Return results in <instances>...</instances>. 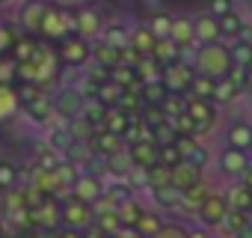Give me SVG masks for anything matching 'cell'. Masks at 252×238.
<instances>
[{
  "mask_svg": "<svg viewBox=\"0 0 252 238\" xmlns=\"http://www.w3.org/2000/svg\"><path fill=\"white\" fill-rule=\"evenodd\" d=\"M193 69H196L199 75H208V78H214V80L225 78V75L234 69L231 48H228L222 39L199 45V48H196V57H193Z\"/></svg>",
  "mask_w": 252,
  "mask_h": 238,
  "instance_id": "obj_1",
  "label": "cell"
},
{
  "mask_svg": "<svg viewBox=\"0 0 252 238\" xmlns=\"http://www.w3.org/2000/svg\"><path fill=\"white\" fill-rule=\"evenodd\" d=\"M60 54L54 51V48H48V45H39L36 48V54L30 57V60H24V63H18V78L24 80V83H48V80H54L57 78V69H60Z\"/></svg>",
  "mask_w": 252,
  "mask_h": 238,
  "instance_id": "obj_2",
  "label": "cell"
},
{
  "mask_svg": "<svg viewBox=\"0 0 252 238\" xmlns=\"http://www.w3.org/2000/svg\"><path fill=\"white\" fill-rule=\"evenodd\" d=\"M95 223V205L74 197V194H65L60 197V226H71V229H86Z\"/></svg>",
  "mask_w": 252,
  "mask_h": 238,
  "instance_id": "obj_3",
  "label": "cell"
},
{
  "mask_svg": "<svg viewBox=\"0 0 252 238\" xmlns=\"http://www.w3.org/2000/svg\"><path fill=\"white\" fill-rule=\"evenodd\" d=\"M71 30H74V15H71L65 6L48 3V6H45V15H42V24H39V36L60 42V39H65Z\"/></svg>",
  "mask_w": 252,
  "mask_h": 238,
  "instance_id": "obj_4",
  "label": "cell"
},
{
  "mask_svg": "<svg viewBox=\"0 0 252 238\" xmlns=\"http://www.w3.org/2000/svg\"><path fill=\"white\" fill-rule=\"evenodd\" d=\"M217 167L228 179H243L246 170L252 167V155H249V149H237V146H228L225 143V149L217 155Z\"/></svg>",
  "mask_w": 252,
  "mask_h": 238,
  "instance_id": "obj_5",
  "label": "cell"
},
{
  "mask_svg": "<svg viewBox=\"0 0 252 238\" xmlns=\"http://www.w3.org/2000/svg\"><path fill=\"white\" fill-rule=\"evenodd\" d=\"M225 214H228V199H225V194H217V191H211V194L202 199V205L196 208V217H199V223H202L205 229L222 226Z\"/></svg>",
  "mask_w": 252,
  "mask_h": 238,
  "instance_id": "obj_6",
  "label": "cell"
},
{
  "mask_svg": "<svg viewBox=\"0 0 252 238\" xmlns=\"http://www.w3.org/2000/svg\"><path fill=\"white\" fill-rule=\"evenodd\" d=\"M57 54H60V60H63L65 66L80 69V66L89 63V57H92V45H89L83 36H65V39H60Z\"/></svg>",
  "mask_w": 252,
  "mask_h": 238,
  "instance_id": "obj_7",
  "label": "cell"
},
{
  "mask_svg": "<svg viewBox=\"0 0 252 238\" xmlns=\"http://www.w3.org/2000/svg\"><path fill=\"white\" fill-rule=\"evenodd\" d=\"M190 116H193V122H196V134H205L214 128L217 122V104L211 98H199V95H190L187 92V107H184Z\"/></svg>",
  "mask_w": 252,
  "mask_h": 238,
  "instance_id": "obj_8",
  "label": "cell"
},
{
  "mask_svg": "<svg viewBox=\"0 0 252 238\" xmlns=\"http://www.w3.org/2000/svg\"><path fill=\"white\" fill-rule=\"evenodd\" d=\"M27 217H30L36 226L54 229V226L60 223V197H51V194H45L39 202L27 205Z\"/></svg>",
  "mask_w": 252,
  "mask_h": 238,
  "instance_id": "obj_9",
  "label": "cell"
},
{
  "mask_svg": "<svg viewBox=\"0 0 252 238\" xmlns=\"http://www.w3.org/2000/svg\"><path fill=\"white\" fill-rule=\"evenodd\" d=\"M160 78H163V83H166L169 92H190V83L196 78V69L187 66L184 60H175L169 66H163V75Z\"/></svg>",
  "mask_w": 252,
  "mask_h": 238,
  "instance_id": "obj_10",
  "label": "cell"
},
{
  "mask_svg": "<svg viewBox=\"0 0 252 238\" xmlns=\"http://www.w3.org/2000/svg\"><path fill=\"white\" fill-rule=\"evenodd\" d=\"M83 104H86V95H83L80 89H74V86H65V89H60V92L54 95V113L63 116V119L80 116Z\"/></svg>",
  "mask_w": 252,
  "mask_h": 238,
  "instance_id": "obj_11",
  "label": "cell"
},
{
  "mask_svg": "<svg viewBox=\"0 0 252 238\" xmlns=\"http://www.w3.org/2000/svg\"><path fill=\"white\" fill-rule=\"evenodd\" d=\"M125 149H128V155H131L134 167H143V170H149V167H155V164L160 161V146H158L152 137L134 140V143L125 146Z\"/></svg>",
  "mask_w": 252,
  "mask_h": 238,
  "instance_id": "obj_12",
  "label": "cell"
},
{
  "mask_svg": "<svg viewBox=\"0 0 252 238\" xmlns=\"http://www.w3.org/2000/svg\"><path fill=\"white\" fill-rule=\"evenodd\" d=\"M89 146H92V152L110 158V155H116L119 149H125V140H122L119 134H113V131H107V128L98 125V128L92 131V137H89Z\"/></svg>",
  "mask_w": 252,
  "mask_h": 238,
  "instance_id": "obj_13",
  "label": "cell"
},
{
  "mask_svg": "<svg viewBox=\"0 0 252 238\" xmlns=\"http://www.w3.org/2000/svg\"><path fill=\"white\" fill-rule=\"evenodd\" d=\"M45 6H48L45 0H24V3H21V12H18V24H21L27 33H39Z\"/></svg>",
  "mask_w": 252,
  "mask_h": 238,
  "instance_id": "obj_14",
  "label": "cell"
},
{
  "mask_svg": "<svg viewBox=\"0 0 252 238\" xmlns=\"http://www.w3.org/2000/svg\"><path fill=\"white\" fill-rule=\"evenodd\" d=\"M225 143L237 149H252V119H231L225 128Z\"/></svg>",
  "mask_w": 252,
  "mask_h": 238,
  "instance_id": "obj_15",
  "label": "cell"
},
{
  "mask_svg": "<svg viewBox=\"0 0 252 238\" xmlns=\"http://www.w3.org/2000/svg\"><path fill=\"white\" fill-rule=\"evenodd\" d=\"M228 208H240V211H252V185L246 179H234L231 188L225 191Z\"/></svg>",
  "mask_w": 252,
  "mask_h": 238,
  "instance_id": "obj_16",
  "label": "cell"
},
{
  "mask_svg": "<svg viewBox=\"0 0 252 238\" xmlns=\"http://www.w3.org/2000/svg\"><path fill=\"white\" fill-rule=\"evenodd\" d=\"M205 176H202V167L199 164H193V161H178L175 167H172V185L175 188H190V185H196V182H202Z\"/></svg>",
  "mask_w": 252,
  "mask_h": 238,
  "instance_id": "obj_17",
  "label": "cell"
},
{
  "mask_svg": "<svg viewBox=\"0 0 252 238\" xmlns=\"http://www.w3.org/2000/svg\"><path fill=\"white\" fill-rule=\"evenodd\" d=\"M71 194L95 205V202H98V197L104 194V185H101V179H95L92 173H80V176H77V182H74V188H71Z\"/></svg>",
  "mask_w": 252,
  "mask_h": 238,
  "instance_id": "obj_18",
  "label": "cell"
},
{
  "mask_svg": "<svg viewBox=\"0 0 252 238\" xmlns=\"http://www.w3.org/2000/svg\"><path fill=\"white\" fill-rule=\"evenodd\" d=\"M116 217H119V226L122 229H134L143 217V205L134 199V197H122L119 205H116Z\"/></svg>",
  "mask_w": 252,
  "mask_h": 238,
  "instance_id": "obj_19",
  "label": "cell"
},
{
  "mask_svg": "<svg viewBox=\"0 0 252 238\" xmlns=\"http://www.w3.org/2000/svg\"><path fill=\"white\" fill-rule=\"evenodd\" d=\"M74 30H77V36H83V39H92V36H101V15L95 12V9H80L77 15H74Z\"/></svg>",
  "mask_w": 252,
  "mask_h": 238,
  "instance_id": "obj_20",
  "label": "cell"
},
{
  "mask_svg": "<svg viewBox=\"0 0 252 238\" xmlns=\"http://www.w3.org/2000/svg\"><path fill=\"white\" fill-rule=\"evenodd\" d=\"M193 24H196V42H199V45H205V42H217V39H222V33H220V18H217V15H211V12H205V15H199V18H193Z\"/></svg>",
  "mask_w": 252,
  "mask_h": 238,
  "instance_id": "obj_21",
  "label": "cell"
},
{
  "mask_svg": "<svg viewBox=\"0 0 252 238\" xmlns=\"http://www.w3.org/2000/svg\"><path fill=\"white\" fill-rule=\"evenodd\" d=\"M169 39H172L175 45H181V48H190V45L196 42V24H193V18H187V15H178V18H172Z\"/></svg>",
  "mask_w": 252,
  "mask_h": 238,
  "instance_id": "obj_22",
  "label": "cell"
},
{
  "mask_svg": "<svg viewBox=\"0 0 252 238\" xmlns=\"http://www.w3.org/2000/svg\"><path fill=\"white\" fill-rule=\"evenodd\" d=\"M51 173H54V188H57V197H65V194H71V188H74V182H77V170H74V164L68 161V164H54L51 167Z\"/></svg>",
  "mask_w": 252,
  "mask_h": 238,
  "instance_id": "obj_23",
  "label": "cell"
},
{
  "mask_svg": "<svg viewBox=\"0 0 252 238\" xmlns=\"http://www.w3.org/2000/svg\"><path fill=\"white\" fill-rule=\"evenodd\" d=\"M24 110H27V116L33 119V122H45V119L54 113V95H45V89L42 92H36L27 104H21Z\"/></svg>",
  "mask_w": 252,
  "mask_h": 238,
  "instance_id": "obj_24",
  "label": "cell"
},
{
  "mask_svg": "<svg viewBox=\"0 0 252 238\" xmlns=\"http://www.w3.org/2000/svg\"><path fill=\"white\" fill-rule=\"evenodd\" d=\"M110 80H116L122 89H140V75H137V66H128V63H116L110 69Z\"/></svg>",
  "mask_w": 252,
  "mask_h": 238,
  "instance_id": "obj_25",
  "label": "cell"
},
{
  "mask_svg": "<svg viewBox=\"0 0 252 238\" xmlns=\"http://www.w3.org/2000/svg\"><path fill=\"white\" fill-rule=\"evenodd\" d=\"M18 107H21V95L9 83H0V122H9L18 113Z\"/></svg>",
  "mask_w": 252,
  "mask_h": 238,
  "instance_id": "obj_26",
  "label": "cell"
},
{
  "mask_svg": "<svg viewBox=\"0 0 252 238\" xmlns=\"http://www.w3.org/2000/svg\"><path fill=\"white\" fill-rule=\"evenodd\" d=\"M181 45H175L169 36H160L158 42H155V51H152V57L160 63V66H169V63H175V60H181Z\"/></svg>",
  "mask_w": 252,
  "mask_h": 238,
  "instance_id": "obj_27",
  "label": "cell"
},
{
  "mask_svg": "<svg viewBox=\"0 0 252 238\" xmlns=\"http://www.w3.org/2000/svg\"><path fill=\"white\" fill-rule=\"evenodd\" d=\"M128 122H131V116L125 113L122 107H107L104 110V119H101V128H107V131H113V134H125V128H128Z\"/></svg>",
  "mask_w": 252,
  "mask_h": 238,
  "instance_id": "obj_28",
  "label": "cell"
},
{
  "mask_svg": "<svg viewBox=\"0 0 252 238\" xmlns=\"http://www.w3.org/2000/svg\"><path fill=\"white\" fill-rule=\"evenodd\" d=\"M243 30H246V21H243V15H237L234 9L220 18V33H222V39H231V42H234V39H243Z\"/></svg>",
  "mask_w": 252,
  "mask_h": 238,
  "instance_id": "obj_29",
  "label": "cell"
},
{
  "mask_svg": "<svg viewBox=\"0 0 252 238\" xmlns=\"http://www.w3.org/2000/svg\"><path fill=\"white\" fill-rule=\"evenodd\" d=\"M152 191V199L158 208H178L181 205V188L175 185H163V188H149Z\"/></svg>",
  "mask_w": 252,
  "mask_h": 238,
  "instance_id": "obj_30",
  "label": "cell"
},
{
  "mask_svg": "<svg viewBox=\"0 0 252 238\" xmlns=\"http://www.w3.org/2000/svg\"><path fill=\"white\" fill-rule=\"evenodd\" d=\"M166 83H163V78H155V80H143L140 83V95H143V104H163V98H166Z\"/></svg>",
  "mask_w": 252,
  "mask_h": 238,
  "instance_id": "obj_31",
  "label": "cell"
},
{
  "mask_svg": "<svg viewBox=\"0 0 252 238\" xmlns=\"http://www.w3.org/2000/svg\"><path fill=\"white\" fill-rule=\"evenodd\" d=\"M240 92H243V89H240V86H237V83H234L228 75H225V78H220V80H217L211 101H214V104H231V101H234Z\"/></svg>",
  "mask_w": 252,
  "mask_h": 238,
  "instance_id": "obj_32",
  "label": "cell"
},
{
  "mask_svg": "<svg viewBox=\"0 0 252 238\" xmlns=\"http://www.w3.org/2000/svg\"><path fill=\"white\" fill-rule=\"evenodd\" d=\"M155 42H158V36L152 33L149 24H137V27L131 30V45H134L140 54H152V51H155Z\"/></svg>",
  "mask_w": 252,
  "mask_h": 238,
  "instance_id": "obj_33",
  "label": "cell"
},
{
  "mask_svg": "<svg viewBox=\"0 0 252 238\" xmlns=\"http://www.w3.org/2000/svg\"><path fill=\"white\" fill-rule=\"evenodd\" d=\"M208 194H211V185H208V182L202 179V182H196V185H190V188H184V191H181V205H184V208H193V211H196V208L202 205V199H205Z\"/></svg>",
  "mask_w": 252,
  "mask_h": 238,
  "instance_id": "obj_34",
  "label": "cell"
},
{
  "mask_svg": "<svg viewBox=\"0 0 252 238\" xmlns=\"http://www.w3.org/2000/svg\"><path fill=\"white\" fill-rule=\"evenodd\" d=\"M101 39L113 48H125V45H131V30L122 27V24H110V27L101 30Z\"/></svg>",
  "mask_w": 252,
  "mask_h": 238,
  "instance_id": "obj_35",
  "label": "cell"
},
{
  "mask_svg": "<svg viewBox=\"0 0 252 238\" xmlns=\"http://www.w3.org/2000/svg\"><path fill=\"white\" fill-rule=\"evenodd\" d=\"M92 60H95L98 66L113 69V66L119 63V48H113V45H107V42L101 39V42H95V45H92Z\"/></svg>",
  "mask_w": 252,
  "mask_h": 238,
  "instance_id": "obj_36",
  "label": "cell"
},
{
  "mask_svg": "<svg viewBox=\"0 0 252 238\" xmlns=\"http://www.w3.org/2000/svg\"><path fill=\"white\" fill-rule=\"evenodd\" d=\"M249 226V211H240V208H228V214H225V220H222V229L228 232V235H240L243 229Z\"/></svg>",
  "mask_w": 252,
  "mask_h": 238,
  "instance_id": "obj_37",
  "label": "cell"
},
{
  "mask_svg": "<svg viewBox=\"0 0 252 238\" xmlns=\"http://www.w3.org/2000/svg\"><path fill=\"white\" fill-rule=\"evenodd\" d=\"M122 92H125V89H122V86H119L116 80H110V78H107V80H104V83L98 86L95 98H98V101H101L104 107H116V104H119V98H122Z\"/></svg>",
  "mask_w": 252,
  "mask_h": 238,
  "instance_id": "obj_38",
  "label": "cell"
},
{
  "mask_svg": "<svg viewBox=\"0 0 252 238\" xmlns=\"http://www.w3.org/2000/svg\"><path fill=\"white\" fill-rule=\"evenodd\" d=\"M146 185L149 188H163V185H172V167H166V164H155V167H149L146 170Z\"/></svg>",
  "mask_w": 252,
  "mask_h": 238,
  "instance_id": "obj_39",
  "label": "cell"
},
{
  "mask_svg": "<svg viewBox=\"0 0 252 238\" xmlns=\"http://www.w3.org/2000/svg\"><path fill=\"white\" fill-rule=\"evenodd\" d=\"M228 48H231L234 66H240V69L252 66V39H234V45H228Z\"/></svg>",
  "mask_w": 252,
  "mask_h": 238,
  "instance_id": "obj_40",
  "label": "cell"
},
{
  "mask_svg": "<svg viewBox=\"0 0 252 238\" xmlns=\"http://www.w3.org/2000/svg\"><path fill=\"white\" fill-rule=\"evenodd\" d=\"M137 75H140V80H155V78L163 75V66H160L152 54H143L140 63H137Z\"/></svg>",
  "mask_w": 252,
  "mask_h": 238,
  "instance_id": "obj_41",
  "label": "cell"
},
{
  "mask_svg": "<svg viewBox=\"0 0 252 238\" xmlns=\"http://www.w3.org/2000/svg\"><path fill=\"white\" fill-rule=\"evenodd\" d=\"M163 113L169 116V119H175L178 113H184V107H187V95L184 92H166V98H163Z\"/></svg>",
  "mask_w": 252,
  "mask_h": 238,
  "instance_id": "obj_42",
  "label": "cell"
},
{
  "mask_svg": "<svg viewBox=\"0 0 252 238\" xmlns=\"http://www.w3.org/2000/svg\"><path fill=\"white\" fill-rule=\"evenodd\" d=\"M214 86H217V80H214V78H208V75H199V72H196V78H193V83H190V95L211 98V95H214Z\"/></svg>",
  "mask_w": 252,
  "mask_h": 238,
  "instance_id": "obj_43",
  "label": "cell"
},
{
  "mask_svg": "<svg viewBox=\"0 0 252 238\" xmlns=\"http://www.w3.org/2000/svg\"><path fill=\"white\" fill-rule=\"evenodd\" d=\"M175 137H178V131H175V125H172V119H166V122H160V125L152 128V140H155L158 146H163V143H175Z\"/></svg>",
  "mask_w": 252,
  "mask_h": 238,
  "instance_id": "obj_44",
  "label": "cell"
},
{
  "mask_svg": "<svg viewBox=\"0 0 252 238\" xmlns=\"http://www.w3.org/2000/svg\"><path fill=\"white\" fill-rule=\"evenodd\" d=\"M36 48H39V45H36L30 36H18L15 45H12V57H15L18 63H24V60H30V57L36 54Z\"/></svg>",
  "mask_w": 252,
  "mask_h": 238,
  "instance_id": "obj_45",
  "label": "cell"
},
{
  "mask_svg": "<svg viewBox=\"0 0 252 238\" xmlns=\"http://www.w3.org/2000/svg\"><path fill=\"white\" fill-rule=\"evenodd\" d=\"M104 110H107V107H104L98 98H86V104H83L80 116H83V119H89V122L98 128V125H101V119H104Z\"/></svg>",
  "mask_w": 252,
  "mask_h": 238,
  "instance_id": "obj_46",
  "label": "cell"
},
{
  "mask_svg": "<svg viewBox=\"0 0 252 238\" xmlns=\"http://www.w3.org/2000/svg\"><path fill=\"white\" fill-rule=\"evenodd\" d=\"M18 78V60L12 54H0V83H12Z\"/></svg>",
  "mask_w": 252,
  "mask_h": 238,
  "instance_id": "obj_47",
  "label": "cell"
},
{
  "mask_svg": "<svg viewBox=\"0 0 252 238\" xmlns=\"http://www.w3.org/2000/svg\"><path fill=\"white\" fill-rule=\"evenodd\" d=\"M160 226H163V220H160L158 214H152V211H143V217H140V223H137L134 229H137L143 238H149V235H155Z\"/></svg>",
  "mask_w": 252,
  "mask_h": 238,
  "instance_id": "obj_48",
  "label": "cell"
},
{
  "mask_svg": "<svg viewBox=\"0 0 252 238\" xmlns=\"http://www.w3.org/2000/svg\"><path fill=\"white\" fill-rule=\"evenodd\" d=\"M18 185V170L9 161H0V191H12Z\"/></svg>",
  "mask_w": 252,
  "mask_h": 238,
  "instance_id": "obj_49",
  "label": "cell"
},
{
  "mask_svg": "<svg viewBox=\"0 0 252 238\" xmlns=\"http://www.w3.org/2000/svg\"><path fill=\"white\" fill-rule=\"evenodd\" d=\"M149 27H152V33H155L158 39H160V36H169V30H172V15H166V12H158V15H152Z\"/></svg>",
  "mask_w": 252,
  "mask_h": 238,
  "instance_id": "obj_50",
  "label": "cell"
},
{
  "mask_svg": "<svg viewBox=\"0 0 252 238\" xmlns=\"http://www.w3.org/2000/svg\"><path fill=\"white\" fill-rule=\"evenodd\" d=\"M149 238H190V229H184L181 223H163L155 235H149Z\"/></svg>",
  "mask_w": 252,
  "mask_h": 238,
  "instance_id": "obj_51",
  "label": "cell"
},
{
  "mask_svg": "<svg viewBox=\"0 0 252 238\" xmlns=\"http://www.w3.org/2000/svg\"><path fill=\"white\" fill-rule=\"evenodd\" d=\"M178 161H184V155H181L178 143H163V146H160V164H166V167H175Z\"/></svg>",
  "mask_w": 252,
  "mask_h": 238,
  "instance_id": "obj_52",
  "label": "cell"
},
{
  "mask_svg": "<svg viewBox=\"0 0 252 238\" xmlns=\"http://www.w3.org/2000/svg\"><path fill=\"white\" fill-rule=\"evenodd\" d=\"M48 143H51L54 149H68V143H71L68 125H65V128H54V131H51V137H48Z\"/></svg>",
  "mask_w": 252,
  "mask_h": 238,
  "instance_id": "obj_53",
  "label": "cell"
},
{
  "mask_svg": "<svg viewBox=\"0 0 252 238\" xmlns=\"http://www.w3.org/2000/svg\"><path fill=\"white\" fill-rule=\"evenodd\" d=\"M231 9H234V0H208V12L217 15V18H222Z\"/></svg>",
  "mask_w": 252,
  "mask_h": 238,
  "instance_id": "obj_54",
  "label": "cell"
},
{
  "mask_svg": "<svg viewBox=\"0 0 252 238\" xmlns=\"http://www.w3.org/2000/svg\"><path fill=\"white\" fill-rule=\"evenodd\" d=\"M12 45H15V36H12V30H9L6 24H0V54H6Z\"/></svg>",
  "mask_w": 252,
  "mask_h": 238,
  "instance_id": "obj_55",
  "label": "cell"
},
{
  "mask_svg": "<svg viewBox=\"0 0 252 238\" xmlns=\"http://www.w3.org/2000/svg\"><path fill=\"white\" fill-rule=\"evenodd\" d=\"M57 238H86V235H83V229H71V226H63Z\"/></svg>",
  "mask_w": 252,
  "mask_h": 238,
  "instance_id": "obj_56",
  "label": "cell"
},
{
  "mask_svg": "<svg viewBox=\"0 0 252 238\" xmlns=\"http://www.w3.org/2000/svg\"><path fill=\"white\" fill-rule=\"evenodd\" d=\"M110 238H143V235L137 229H122V232L116 229V232H110Z\"/></svg>",
  "mask_w": 252,
  "mask_h": 238,
  "instance_id": "obj_57",
  "label": "cell"
},
{
  "mask_svg": "<svg viewBox=\"0 0 252 238\" xmlns=\"http://www.w3.org/2000/svg\"><path fill=\"white\" fill-rule=\"evenodd\" d=\"M190 238H211V235H208L205 226H202V229H190Z\"/></svg>",
  "mask_w": 252,
  "mask_h": 238,
  "instance_id": "obj_58",
  "label": "cell"
},
{
  "mask_svg": "<svg viewBox=\"0 0 252 238\" xmlns=\"http://www.w3.org/2000/svg\"><path fill=\"white\" fill-rule=\"evenodd\" d=\"M246 89H249V92H252V66H249V69H246Z\"/></svg>",
  "mask_w": 252,
  "mask_h": 238,
  "instance_id": "obj_59",
  "label": "cell"
},
{
  "mask_svg": "<svg viewBox=\"0 0 252 238\" xmlns=\"http://www.w3.org/2000/svg\"><path fill=\"white\" fill-rule=\"evenodd\" d=\"M0 238H6V232H3V223H0Z\"/></svg>",
  "mask_w": 252,
  "mask_h": 238,
  "instance_id": "obj_60",
  "label": "cell"
},
{
  "mask_svg": "<svg viewBox=\"0 0 252 238\" xmlns=\"http://www.w3.org/2000/svg\"><path fill=\"white\" fill-rule=\"evenodd\" d=\"M249 12H252V3H249Z\"/></svg>",
  "mask_w": 252,
  "mask_h": 238,
  "instance_id": "obj_61",
  "label": "cell"
},
{
  "mask_svg": "<svg viewBox=\"0 0 252 238\" xmlns=\"http://www.w3.org/2000/svg\"><path fill=\"white\" fill-rule=\"evenodd\" d=\"M246 3H252V0H246Z\"/></svg>",
  "mask_w": 252,
  "mask_h": 238,
  "instance_id": "obj_62",
  "label": "cell"
},
{
  "mask_svg": "<svg viewBox=\"0 0 252 238\" xmlns=\"http://www.w3.org/2000/svg\"><path fill=\"white\" fill-rule=\"evenodd\" d=\"M249 155H252V149H249Z\"/></svg>",
  "mask_w": 252,
  "mask_h": 238,
  "instance_id": "obj_63",
  "label": "cell"
},
{
  "mask_svg": "<svg viewBox=\"0 0 252 238\" xmlns=\"http://www.w3.org/2000/svg\"><path fill=\"white\" fill-rule=\"evenodd\" d=\"M249 119H252V116H249Z\"/></svg>",
  "mask_w": 252,
  "mask_h": 238,
  "instance_id": "obj_64",
  "label": "cell"
}]
</instances>
